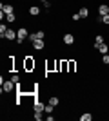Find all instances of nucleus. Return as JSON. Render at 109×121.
<instances>
[{
	"instance_id": "f257e3e1",
	"label": "nucleus",
	"mask_w": 109,
	"mask_h": 121,
	"mask_svg": "<svg viewBox=\"0 0 109 121\" xmlns=\"http://www.w3.org/2000/svg\"><path fill=\"white\" fill-rule=\"evenodd\" d=\"M27 36H29L27 29H26V27H20V29H18V33H16V43H24V40H26Z\"/></svg>"
},
{
	"instance_id": "f03ea898",
	"label": "nucleus",
	"mask_w": 109,
	"mask_h": 121,
	"mask_svg": "<svg viewBox=\"0 0 109 121\" xmlns=\"http://www.w3.org/2000/svg\"><path fill=\"white\" fill-rule=\"evenodd\" d=\"M44 36H46V33H44V31H36V33H29V36H27V40L31 42H35V40H40V38H44Z\"/></svg>"
},
{
	"instance_id": "7ed1b4c3",
	"label": "nucleus",
	"mask_w": 109,
	"mask_h": 121,
	"mask_svg": "<svg viewBox=\"0 0 109 121\" xmlns=\"http://www.w3.org/2000/svg\"><path fill=\"white\" fill-rule=\"evenodd\" d=\"M24 69H26L27 72H31L33 69H35V60H33L31 56H27L26 60H24Z\"/></svg>"
},
{
	"instance_id": "20e7f679",
	"label": "nucleus",
	"mask_w": 109,
	"mask_h": 121,
	"mask_svg": "<svg viewBox=\"0 0 109 121\" xmlns=\"http://www.w3.org/2000/svg\"><path fill=\"white\" fill-rule=\"evenodd\" d=\"M33 108H35V112H44L46 103H42V101H38V99H33Z\"/></svg>"
},
{
	"instance_id": "39448f33",
	"label": "nucleus",
	"mask_w": 109,
	"mask_h": 121,
	"mask_svg": "<svg viewBox=\"0 0 109 121\" xmlns=\"http://www.w3.org/2000/svg\"><path fill=\"white\" fill-rule=\"evenodd\" d=\"M16 87V83H13V81H4V85H2V92H11L13 89Z\"/></svg>"
},
{
	"instance_id": "423d86ee",
	"label": "nucleus",
	"mask_w": 109,
	"mask_h": 121,
	"mask_svg": "<svg viewBox=\"0 0 109 121\" xmlns=\"http://www.w3.org/2000/svg\"><path fill=\"white\" fill-rule=\"evenodd\" d=\"M0 11L5 13V15H13V13H15V9H13V5H11V4H2V5H0Z\"/></svg>"
},
{
	"instance_id": "0eeeda50",
	"label": "nucleus",
	"mask_w": 109,
	"mask_h": 121,
	"mask_svg": "<svg viewBox=\"0 0 109 121\" xmlns=\"http://www.w3.org/2000/svg\"><path fill=\"white\" fill-rule=\"evenodd\" d=\"M33 47H35L36 51H42L44 47H46V42H44V38H40V40H35V42H33Z\"/></svg>"
},
{
	"instance_id": "6e6552de",
	"label": "nucleus",
	"mask_w": 109,
	"mask_h": 121,
	"mask_svg": "<svg viewBox=\"0 0 109 121\" xmlns=\"http://www.w3.org/2000/svg\"><path fill=\"white\" fill-rule=\"evenodd\" d=\"M64 43H66V45H73V43H75V36H73L71 33H67V35L64 36Z\"/></svg>"
},
{
	"instance_id": "1a4fd4ad",
	"label": "nucleus",
	"mask_w": 109,
	"mask_h": 121,
	"mask_svg": "<svg viewBox=\"0 0 109 121\" xmlns=\"http://www.w3.org/2000/svg\"><path fill=\"white\" fill-rule=\"evenodd\" d=\"M5 40H16V31L7 29V33H5Z\"/></svg>"
},
{
	"instance_id": "9d476101",
	"label": "nucleus",
	"mask_w": 109,
	"mask_h": 121,
	"mask_svg": "<svg viewBox=\"0 0 109 121\" xmlns=\"http://www.w3.org/2000/svg\"><path fill=\"white\" fill-rule=\"evenodd\" d=\"M98 13L100 15H109V5H105V4L98 5Z\"/></svg>"
},
{
	"instance_id": "9b49d317",
	"label": "nucleus",
	"mask_w": 109,
	"mask_h": 121,
	"mask_svg": "<svg viewBox=\"0 0 109 121\" xmlns=\"http://www.w3.org/2000/svg\"><path fill=\"white\" fill-rule=\"evenodd\" d=\"M78 15H80V18H87L89 16V9L87 7H82V9L78 11Z\"/></svg>"
},
{
	"instance_id": "f8f14e48",
	"label": "nucleus",
	"mask_w": 109,
	"mask_h": 121,
	"mask_svg": "<svg viewBox=\"0 0 109 121\" xmlns=\"http://www.w3.org/2000/svg\"><path fill=\"white\" fill-rule=\"evenodd\" d=\"M29 15H33V16H38V15H40V9H38L36 5H31V7H29Z\"/></svg>"
},
{
	"instance_id": "ddd939ff",
	"label": "nucleus",
	"mask_w": 109,
	"mask_h": 121,
	"mask_svg": "<svg viewBox=\"0 0 109 121\" xmlns=\"http://www.w3.org/2000/svg\"><path fill=\"white\" fill-rule=\"evenodd\" d=\"M98 51L102 52V54H107V52H109V47H107V43H100Z\"/></svg>"
},
{
	"instance_id": "4468645a",
	"label": "nucleus",
	"mask_w": 109,
	"mask_h": 121,
	"mask_svg": "<svg viewBox=\"0 0 109 121\" xmlns=\"http://www.w3.org/2000/svg\"><path fill=\"white\" fill-rule=\"evenodd\" d=\"M100 43H104V36H96V38H95V47H96V49H98L100 47Z\"/></svg>"
},
{
	"instance_id": "2eb2a0df",
	"label": "nucleus",
	"mask_w": 109,
	"mask_h": 121,
	"mask_svg": "<svg viewBox=\"0 0 109 121\" xmlns=\"http://www.w3.org/2000/svg\"><path fill=\"white\" fill-rule=\"evenodd\" d=\"M67 65H69V71L67 72H75V69H76V61L71 60V61H67Z\"/></svg>"
},
{
	"instance_id": "dca6fc26",
	"label": "nucleus",
	"mask_w": 109,
	"mask_h": 121,
	"mask_svg": "<svg viewBox=\"0 0 109 121\" xmlns=\"http://www.w3.org/2000/svg\"><path fill=\"white\" fill-rule=\"evenodd\" d=\"M53 110H55V105H51V103H46V108H44V112H46V114H51Z\"/></svg>"
},
{
	"instance_id": "f3484780",
	"label": "nucleus",
	"mask_w": 109,
	"mask_h": 121,
	"mask_svg": "<svg viewBox=\"0 0 109 121\" xmlns=\"http://www.w3.org/2000/svg\"><path fill=\"white\" fill-rule=\"evenodd\" d=\"M80 119H82V121H91V119H93V116H91L89 112H85V114H82V116H80Z\"/></svg>"
},
{
	"instance_id": "a211bd4d",
	"label": "nucleus",
	"mask_w": 109,
	"mask_h": 121,
	"mask_svg": "<svg viewBox=\"0 0 109 121\" xmlns=\"http://www.w3.org/2000/svg\"><path fill=\"white\" fill-rule=\"evenodd\" d=\"M11 81L16 83V85H20V76H18V74H13V76H11Z\"/></svg>"
},
{
	"instance_id": "6ab92c4d",
	"label": "nucleus",
	"mask_w": 109,
	"mask_h": 121,
	"mask_svg": "<svg viewBox=\"0 0 109 121\" xmlns=\"http://www.w3.org/2000/svg\"><path fill=\"white\" fill-rule=\"evenodd\" d=\"M5 33H7V27L2 24V25H0V36H2V38H5Z\"/></svg>"
},
{
	"instance_id": "aec40b11",
	"label": "nucleus",
	"mask_w": 109,
	"mask_h": 121,
	"mask_svg": "<svg viewBox=\"0 0 109 121\" xmlns=\"http://www.w3.org/2000/svg\"><path fill=\"white\" fill-rule=\"evenodd\" d=\"M49 103H51V105H55V107H57L58 103H60V99H58L57 96H53V98H49Z\"/></svg>"
},
{
	"instance_id": "412c9836",
	"label": "nucleus",
	"mask_w": 109,
	"mask_h": 121,
	"mask_svg": "<svg viewBox=\"0 0 109 121\" xmlns=\"http://www.w3.org/2000/svg\"><path fill=\"white\" fill-rule=\"evenodd\" d=\"M102 63H104V65H109V54H102Z\"/></svg>"
},
{
	"instance_id": "4be33fe9",
	"label": "nucleus",
	"mask_w": 109,
	"mask_h": 121,
	"mask_svg": "<svg viewBox=\"0 0 109 121\" xmlns=\"http://www.w3.org/2000/svg\"><path fill=\"white\" fill-rule=\"evenodd\" d=\"M5 20H7V22H15V20H16L15 13H13V15H5Z\"/></svg>"
},
{
	"instance_id": "5701e85b",
	"label": "nucleus",
	"mask_w": 109,
	"mask_h": 121,
	"mask_svg": "<svg viewBox=\"0 0 109 121\" xmlns=\"http://www.w3.org/2000/svg\"><path fill=\"white\" fill-rule=\"evenodd\" d=\"M35 119H36V121L44 119V112H35Z\"/></svg>"
},
{
	"instance_id": "b1692460",
	"label": "nucleus",
	"mask_w": 109,
	"mask_h": 121,
	"mask_svg": "<svg viewBox=\"0 0 109 121\" xmlns=\"http://www.w3.org/2000/svg\"><path fill=\"white\" fill-rule=\"evenodd\" d=\"M42 4H44V7H46V9H49V7H51V2H49V0H42Z\"/></svg>"
},
{
	"instance_id": "393cba45",
	"label": "nucleus",
	"mask_w": 109,
	"mask_h": 121,
	"mask_svg": "<svg viewBox=\"0 0 109 121\" xmlns=\"http://www.w3.org/2000/svg\"><path fill=\"white\" fill-rule=\"evenodd\" d=\"M102 22L109 25V15H102Z\"/></svg>"
},
{
	"instance_id": "a878e982",
	"label": "nucleus",
	"mask_w": 109,
	"mask_h": 121,
	"mask_svg": "<svg viewBox=\"0 0 109 121\" xmlns=\"http://www.w3.org/2000/svg\"><path fill=\"white\" fill-rule=\"evenodd\" d=\"M73 20L78 22V20H80V15H78V13H75V15H73Z\"/></svg>"
}]
</instances>
